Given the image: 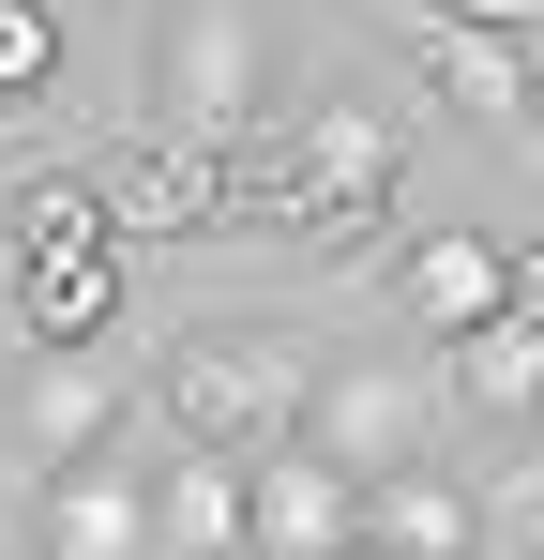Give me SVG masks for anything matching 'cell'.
<instances>
[{
    "label": "cell",
    "mask_w": 544,
    "mask_h": 560,
    "mask_svg": "<svg viewBox=\"0 0 544 560\" xmlns=\"http://www.w3.org/2000/svg\"><path fill=\"white\" fill-rule=\"evenodd\" d=\"M393 183H409V121L393 106H348V92L227 137V228H303L318 258H378Z\"/></svg>",
    "instance_id": "6da1fadb"
},
{
    "label": "cell",
    "mask_w": 544,
    "mask_h": 560,
    "mask_svg": "<svg viewBox=\"0 0 544 560\" xmlns=\"http://www.w3.org/2000/svg\"><path fill=\"white\" fill-rule=\"evenodd\" d=\"M152 409H167L181 455L258 469V455L303 440V349H258V334H181L167 364H152Z\"/></svg>",
    "instance_id": "7a4b0ae2"
},
{
    "label": "cell",
    "mask_w": 544,
    "mask_h": 560,
    "mask_svg": "<svg viewBox=\"0 0 544 560\" xmlns=\"http://www.w3.org/2000/svg\"><path fill=\"white\" fill-rule=\"evenodd\" d=\"M303 455L363 469H424L439 455V378L424 364H348V378H303Z\"/></svg>",
    "instance_id": "3957f363"
},
{
    "label": "cell",
    "mask_w": 544,
    "mask_h": 560,
    "mask_svg": "<svg viewBox=\"0 0 544 560\" xmlns=\"http://www.w3.org/2000/svg\"><path fill=\"white\" fill-rule=\"evenodd\" d=\"M91 212H106V243H212V228H227V152L137 137V152L91 167Z\"/></svg>",
    "instance_id": "277c9868"
},
{
    "label": "cell",
    "mask_w": 544,
    "mask_h": 560,
    "mask_svg": "<svg viewBox=\"0 0 544 560\" xmlns=\"http://www.w3.org/2000/svg\"><path fill=\"white\" fill-rule=\"evenodd\" d=\"M348 546L378 560H499V515H484V485L469 469H363V500H348Z\"/></svg>",
    "instance_id": "5b68a950"
},
{
    "label": "cell",
    "mask_w": 544,
    "mask_h": 560,
    "mask_svg": "<svg viewBox=\"0 0 544 560\" xmlns=\"http://www.w3.org/2000/svg\"><path fill=\"white\" fill-rule=\"evenodd\" d=\"M378 15L409 31V61H424L484 137H530V31H484V15H453V0H378Z\"/></svg>",
    "instance_id": "8992f818"
},
{
    "label": "cell",
    "mask_w": 544,
    "mask_h": 560,
    "mask_svg": "<svg viewBox=\"0 0 544 560\" xmlns=\"http://www.w3.org/2000/svg\"><path fill=\"white\" fill-rule=\"evenodd\" d=\"M121 424H137V378L106 364V349H31V378H15V440H31L46 469L121 455Z\"/></svg>",
    "instance_id": "52a82bcc"
},
{
    "label": "cell",
    "mask_w": 544,
    "mask_h": 560,
    "mask_svg": "<svg viewBox=\"0 0 544 560\" xmlns=\"http://www.w3.org/2000/svg\"><path fill=\"white\" fill-rule=\"evenodd\" d=\"M439 409L499 424V440L544 409V288H515V303H484L469 334H439Z\"/></svg>",
    "instance_id": "ba28073f"
},
{
    "label": "cell",
    "mask_w": 544,
    "mask_h": 560,
    "mask_svg": "<svg viewBox=\"0 0 544 560\" xmlns=\"http://www.w3.org/2000/svg\"><path fill=\"white\" fill-rule=\"evenodd\" d=\"M31 560H152V485L137 455H91L31 485Z\"/></svg>",
    "instance_id": "9c48e42d"
},
{
    "label": "cell",
    "mask_w": 544,
    "mask_h": 560,
    "mask_svg": "<svg viewBox=\"0 0 544 560\" xmlns=\"http://www.w3.org/2000/svg\"><path fill=\"white\" fill-rule=\"evenodd\" d=\"M378 273H393V303L424 318V349H439V334H469L484 303H515V288H544L530 258H515V243H484V228H424V243H393Z\"/></svg>",
    "instance_id": "30bf717a"
},
{
    "label": "cell",
    "mask_w": 544,
    "mask_h": 560,
    "mask_svg": "<svg viewBox=\"0 0 544 560\" xmlns=\"http://www.w3.org/2000/svg\"><path fill=\"white\" fill-rule=\"evenodd\" d=\"M348 469L333 455H303V440H287V455H258L243 469V560H348Z\"/></svg>",
    "instance_id": "8fae6325"
},
{
    "label": "cell",
    "mask_w": 544,
    "mask_h": 560,
    "mask_svg": "<svg viewBox=\"0 0 544 560\" xmlns=\"http://www.w3.org/2000/svg\"><path fill=\"white\" fill-rule=\"evenodd\" d=\"M15 334L31 349H106L121 334V243H15Z\"/></svg>",
    "instance_id": "7c38bea8"
},
{
    "label": "cell",
    "mask_w": 544,
    "mask_h": 560,
    "mask_svg": "<svg viewBox=\"0 0 544 560\" xmlns=\"http://www.w3.org/2000/svg\"><path fill=\"white\" fill-rule=\"evenodd\" d=\"M181 137H197V152H227V137H258L272 106H258V31H243V0H197V15H181Z\"/></svg>",
    "instance_id": "4fadbf2b"
},
{
    "label": "cell",
    "mask_w": 544,
    "mask_h": 560,
    "mask_svg": "<svg viewBox=\"0 0 544 560\" xmlns=\"http://www.w3.org/2000/svg\"><path fill=\"white\" fill-rule=\"evenodd\" d=\"M137 485H152V560H243V469L167 455V469H137Z\"/></svg>",
    "instance_id": "5bb4252c"
},
{
    "label": "cell",
    "mask_w": 544,
    "mask_h": 560,
    "mask_svg": "<svg viewBox=\"0 0 544 560\" xmlns=\"http://www.w3.org/2000/svg\"><path fill=\"white\" fill-rule=\"evenodd\" d=\"M15 243H106V212H91L76 167H31V183L0 197V258H15Z\"/></svg>",
    "instance_id": "9a60e30c"
},
{
    "label": "cell",
    "mask_w": 544,
    "mask_h": 560,
    "mask_svg": "<svg viewBox=\"0 0 544 560\" xmlns=\"http://www.w3.org/2000/svg\"><path fill=\"white\" fill-rule=\"evenodd\" d=\"M61 77V0H0V106H31Z\"/></svg>",
    "instance_id": "2e32d148"
},
{
    "label": "cell",
    "mask_w": 544,
    "mask_h": 560,
    "mask_svg": "<svg viewBox=\"0 0 544 560\" xmlns=\"http://www.w3.org/2000/svg\"><path fill=\"white\" fill-rule=\"evenodd\" d=\"M348 560H378V546H348Z\"/></svg>",
    "instance_id": "e0dca14e"
}]
</instances>
